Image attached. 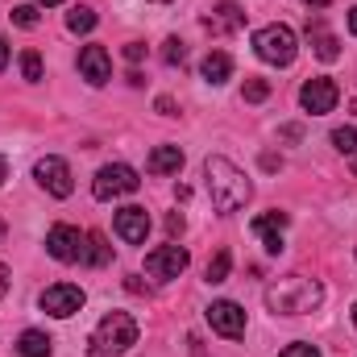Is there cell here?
<instances>
[{
  "mask_svg": "<svg viewBox=\"0 0 357 357\" xmlns=\"http://www.w3.org/2000/svg\"><path fill=\"white\" fill-rule=\"evenodd\" d=\"M204 183H208V195H212V208H216V212H237V208H245L250 195H254V183L245 178V171L233 167V162L220 158V154H212V158L204 162Z\"/></svg>",
  "mask_w": 357,
  "mask_h": 357,
  "instance_id": "1",
  "label": "cell"
},
{
  "mask_svg": "<svg viewBox=\"0 0 357 357\" xmlns=\"http://www.w3.org/2000/svg\"><path fill=\"white\" fill-rule=\"evenodd\" d=\"M324 299V287L316 278H303V274H287L278 282L266 287V307L274 316H303V312H316Z\"/></svg>",
  "mask_w": 357,
  "mask_h": 357,
  "instance_id": "2",
  "label": "cell"
},
{
  "mask_svg": "<svg viewBox=\"0 0 357 357\" xmlns=\"http://www.w3.org/2000/svg\"><path fill=\"white\" fill-rule=\"evenodd\" d=\"M137 345V320L129 312H108L88 337V357H121Z\"/></svg>",
  "mask_w": 357,
  "mask_h": 357,
  "instance_id": "3",
  "label": "cell"
},
{
  "mask_svg": "<svg viewBox=\"0 0 357 357\" xmlns=\"http://www.w3.org/2000/svg\"><path fill=\"white\" fill-rule=\"evenodd\" d=\"M254 50H258V59L270 63V67H291L295 54H299V38H295L291 25H262L254 33Z\"/></svg>",
  "mask_w": 357,
  "mask_h": 357,
  "instance_id": "4",
  "label": "cell"
},
{
  "mask_svg": "<svg viewBox=\"0 0 357 357\" xmlns=\"http://www.w3.org/2000/svg\"><path fill=\"white\" fill-rule=\"evenodd\" d=\"M142 187V178L133 167H125V162H108V167H100L96 178H91V195L96 199H121V195H133Z\"/></svg>",
  "mask_w": 357,
  "mask_h": 357,
  "instance_id": "5",
  "label": "cell"
},
{
  "mask_svg": "<svg viewBox=\"0 0 357 357\" xmlns=\"http://www.w3.org/2000/svg\"><path fill=\"white\" fill-rule=\"evenodd\" d=\"M33 178H38V187H42V191H50L54 199H67V195L75 191V178H71V167H67L63 158H54V154L38 158V167H33Z\"/></svg>",
  "mask_w": 357,
  "mask_h": 357,
  "instance_id": "6",
  "label": "cell"
},
{
  "mask_svg": "<svg viewBox=\"0 0 357 357\" xmlns=\"http://www.w3.org/2000/svg\"><path fill=\"white\" fill-rule=\"evenodd\" d=\"M84 241H88V233H79L75 225H54L46 233V254L54 262H84Z\"/></svg>",
  "mask_w": 357,
  "mask_h": 357,
  "instance_id": "7",
  "label": "cell"
},
{
  "mask_svg": "<svg viewBox=\"0 0 357 357\" xmlns=\"http://www.w3.org/2000/svg\"><path fill=\"white\" fill-rule=\"evenodd\" d=\"M84 287H75V282H54V287H46L42 291V312H50L54 320H67V316H75L79 307H84Z\"/></svg>",
  "mask_w": 357,
  "mask_h": 357,
  "instance_id": "8",
  "label": "cell"
},
{
  "mask_svg": "<svg viewBox=\"0 0 357 357\" xmlns=\"http://www.w3.org/2000/svg\"><path fill=\"white\" fill-rule=\"evenodd\" d=\"M337 100H341V88H337L328 75H316V79H307V84L299 88V104H303V112H312V116L333 112Z\"/></svg>",
  "mask_w": 357,
  "mask_h": 357,
  "instance_id": "9",
  "label": "cell"
},
{
  "mask_svg": "<svg viewBox=\"0 0 357 357\" xmlns=\"http://www.w3.org/2000/svg\"><path fill=\"white\" fill-rule=\"evenodd\" d=\"M208 324H212V333H220V337H229V341L245 337V312H241V303H233V299H216V303L208 307Z\"/></svg>",
  "mask_w": 357,
  "mask_h": 357,
  "instance_id": "10",
  "label": "cell"
},
{
  "mask_svg": "<svg viewBox=\"0 0 357 357\" xmlns=\"http://www.w3.org/2000/svg\"><path fill=\"white\" fill-rule=\"evenodd\" d=\"M187 262H191V254L183 245H158V250L146 254V274H154V278H178L187 270Z\"/></svg>",
  "mask_w": 357,
  "mask_h": 357,
  "instance_id": "11",
  "label": "cell"
},
{
  "mask_svg": "<svg viewBox=\"0 0 357 357\" xmlns=\"http://www.w3.org/2000/svg\"><path fill=\"white\" fill-rule=\"evenodd\" d=\"M112 229H116V237H121L125 245H142V241H146V233H150V212H146V208H137V204H129V208H121V212H116Z\"/></svg>",
  "mask_w": 357,
  "mask_h": 357,
  "instance_id": "12",
  "label": "cell"
},
{
  "mask_svg": "<svg viewBox=\"0 0 357 357\" xmlns=\"http://www.w3.org/2000/svg\"><path fill=\"white\" fill-rule=\"evenodd\" d=\"M79 75L88 79L91 88H104L112 79V59H108L104 46H84L79 50Z\"/></svg>",
  "mask_w": 357,
  "mask_h": 357,
  "instance_id": "13",
  "label": "cell"
},
{
  "mask_svg": "<svg viewBox=\"0 0 357 357\" xmlns=\"http://www.w3.org/2000/svg\"><path fill=\"white\" fill-rule=\"evenodd\" d=\"M307 42H312V54L320 63H337L341 59V42H337V33H328L324 17H307Z\"/></svg>",
  "mask_w": 357,
  "mask_h": 357,
  "instance_id": "14",
  "label": "cell"
},
{
  "mask_svg": "<svg viewBox=\"0 0 357 357\" xmlns=\"http://www.w3.org/2000/svg\"><path fill=\"white\" fill-rule=\"evenodd\" d=\"M245 25V8L237 4V0H220L208 17H204V29H212V33H237Z\"/></svg>",
  "mask_w": 357,
  "mask_h": 357,
  "instance_id": "15",
  "label": "cell"
},
{
  "mask_svg": "<svg viewBox=\"0 0 357 357\" xmlns=\"http://www.w3.org/2000/svg\"><path fill=\"white\" fill-rule=\"evenodd\" d=\"M199 75H204L212 88H220V84H229V79H233V59H229L225 50H212V54L199 63Z\"/></svg>",
  "mask_w": 357,
  "mask_h": 357,
  "instance_id": "16",
  "label": "cell"
},
{
  "mask_svg": "<svg viewBox=\"0 0 357 357\" xmlns=\"http://www.w3.org/2000/svg\"><path fill=\"white\" fill-rule=\"evenodd\" d=\"M146 171H150V175H178V171H183V150H178V146H158V150L146 158Z\"/></svg>",
  "mask_w": 357,
  "mask_h": 357,
  "instance_id": "17",
  "label": "cell"
},
{
  "mask_svg": "<svg viewBox=\"0 0 357 357\" xmlns=\"http://www.w3.org/2000/svg\"><path fill=\"white\" fill-rule=\"evenodd\" d=\"M50 349H54V341L46 333H38V328H25L17 337V354L21 357H50Z\"/></svg>",
  "mask_w": 357,
  "mask_h": 357,
  "instance_id": "18",
  "label": "cell"
},
{
  "mask_svg": "<svg viewBox=\"0 0 357 357\" xmlns=\"http://www.w3.org/2000/svg\"><path fill=\"white\" fill-rule=\"evenodd\" d=\"M112 262V245L104 241V233H88L84 241V266H108Z\"/></svg>",
  "mask_w": 357,
  "mask_h": 357,
  "instance_id": "19",
  "label": "cell"
},
{
  "mask_svg": "<svg viewBox=\"0 0 357 357\" xmlns=\"http://www.w3.org/2000/svg\"><path fill=\"white\" fill-rule=\"evenodd\" d=\"M287 212H266V216H258L254 220V233L262 237V241H270V237H282V229H287Z\"/></svg>",
  "mask_w": 357,
  "mask_h": 357,
  "instance_id": "20",
  "label": "cell"
},
{
  "mask_svg": "<svg viewBox=\"0 0 357 357\" xmlns=\"http://www.w3.org/2000/svg\"><path fill=\"white\" fill-rule=\"evenodd\" d=\"M229 266H233V254H229V250H216V254L208 258L204 278H208V282H225V278H229Z\"/></svg>",
  "mask_w": 357,
  "mask_h": 357,
  "instance_id": "21",
  "label": "cell"
},
{
  "mask_svg": "<svg viewBox=\"0 0 357 357\" xmlns=\"http://www.w3.org/2000/svg\"><path fill=\"white\" fill-rule=\"evenodd\" d=\"M67 29H71V33H91V29H96V13H91L88 4H75V8L67 13Z\"/></svg>",
  "mask_w": 357,
  "mask_h": 357,
  "instance_id": "22",
  "label": "cell"
},
{
  "mask_svg": "<svg viewBox=\"0 0 357 357\" xmlns=\"http://www.w3.org/2000/svg\"><path fill=\"white\" fill-rule=\"evenodd\" d=\"M333 146L341 150V154H357V125H341V129H333Z\"/></svg>",
  "mask_w": 357,
  "mask_h": 357,
  "instance_id": "23",
  "label": "cell"
},
{
  "mask_svg": "<svg viewBox=\"0 0 357 357\" xmlns=\"http://www.w3.org/2000/svg\"><path fill=\"white\" fill-rule=\"evenodd\" d=\"M162 63H167V67H183V63H187V46H183L178 38H167V42H162Z\"/></svg>",
  "mask_w": 357,
  "mask_h": 357,
  "instance_id": "24",
  "label": "cell"
},
{
  "mask_svg": "<svg viewBox=\"0 0 357 357\" xmlns=\"http://www.w3.org/2000/svg\"><path fill=\"white\" fill-rule=\"evenodd\" d=\"M241 96H245L250 104H262V100L270 96V79H258V75H250V79H245V88H241Z\"/></svg>",
  "mask_w": 357,
  "mask_h": 357,
  "instance_id": "25",
  "label": "cell"
},
{
  "mask_svg": "<svg viewBox=\"0 0 357 357\" xmlns=\"http://www.w3.org/2000/svg\"><path fill=\"white\" fill-rule=\"evenodd\" d=\"M21 75H25L29 84L42 79V54H38V50H25V54H21Z\"/></svg>",
  "mask_w": 357,
  "mask_h": 357,
  "instance_id": "26",
  "label": "cell"
},
{
  "mask_svg": "<svg viewBox=\"0 0 357 357\" xmlns=\"http://www.w3.org/2000/svg\"><path fill=\"white\" fill-rule=\"evenodd\" d=\"M13 25L33 29V25H38V8H33V4H17V8H13Z\"/></svg>",
  "mask_w": 357,
  "mask_h": 357,
  "instance_id": "27",
  "label": "cell"
},
{
  "mask_svg": "<svg viewBox=\"0 0 357 357\" xmlns=\"http://www.w3.org/2000/svg\"><path fill=\"white\" fill-rule=\"evenodd\" d=\"M278 357H320V349H316V345H303V341H299V345H287V349H282Z\"/></svg>",
  "mask_w": 357,
  "mask_h": 357,
  "instance_id": "28",
  "label": "cell"
},
{
  "mask_svg": "<svg viewBox=\"0 0 357 357\" xmlns=\"http://www.w3.org/2000/svg\"><path fill=\"white\" fill-rule=\"evenodd\" d=\"M154 108H158L162 116H178V104L171 100V96H158V100H154Z\"/></svg>",
  "mask_w": 357,
  "mask_h": 357,
  "instance_id": "29",
  "label": "cell"
},
{
  "mask_svg": "<svg viewBox=\"0 0 357 357\" xmlns=\"http://www.w3.org/2000/svg\"><path fill=\"white\" fill-rule=\"evenodd\" d=\"M125 59H129V63H142V59H146V46H142V42H129V46H125Z\"/></svg>",
  "mask_w": 357,
  "mask_h": 357,
  "instance_id": "30",
  "label": "cell"
},
{
  "mask_svg": "<svg viewBox=\"0 0 357 357\" xmlns=\"http://www.w3.org/2000/svg\"><path fill=\"white\" fill-rule=\"evenodd\" d=\"M167 233H171V237H183V216H178V212L167 216Z\"/></svg>",
  "mask_w": 357,
  "mask_h": 357,
  "instance_id": "31",
  "label": "cell"
},
{
  "mask_svg": "<svg viewBox=\"0 0 357 357\" xmlns=\"http://www.w3.org/2000/svg\"><path fill=\"white\" fill-rule=\"evenodd\" d=\"M262 167H266V171H282V158H278V154H262Z\"/></svg>",
  "mask_w": 357,
  "mask_h": 357,
  "instance_id": "32",
  "label": "cell"
},
{
  "mask_svg": "<svg viewBox=\"0 0 357 357\" xmlns=\"http://www.w3.org/2000/svg\"><path fill=\"white\" fill-rule=\"evenodd\" d=\"M282 137H287V142H299V137H303V129H299V125H287V129H282Z\"/></svg>",
  "mask_w": 357,
  "mask_h": 357,
  "instance_id": "33",
  "label": "cell"
},
{
  "mask_svg": "<svg viewBox=\"0 0 357 357\" xmlns=\"http://www.w3.org/2000/svg\"><path fill=\"white\" fill-rule=\"evenodd\" d=\"M4 295H8V266L0 262V299H4Z\"/></svg>",
  "mask_w": 357,
  "mask_h": 357,
  "instance_id": "34",
  "label": "cell"
},
{
  "mask_svg": "<svg viewBox=\"0 0 357 357\" xmlns=\"http://www.w3.org/2000/svg\"><path fill=\"white\" fill-rule=\"evenodd\" d=\"M4 67H8V42L0 38V71H4Z\"/></svg>",
  "mask_w": 357,
  "mask_h": 357,
  "instance_id": "35",
  "label": "cell"
},
{
  "mask_svg": "<svg viewBox=\"0 0 357 357\" xmlns=\"http://www.w3.org/2000/svg\"><path fill=\"white\" fill-rule=\"evenodd\" d=\"M4 178H8V158L0 154V187H4Z\"/></svg>",
  "mask_w": 357,
  "mask_h": 357,
  "instance_id": "36",
  "label": "cell"
},
{
  "mask_svg": "<svg viewBox=\"0 0 357 357\" xmlns=\"http://www.w3.org/2000/svg\"><path fill=\"white\" fill-rule=\"evenodd\" d=\"M349 33H354V38H357V4H354V8H349Z\"/></svg>",
  "mask_w": 357,
  "mask_h": 357,
  "instance_id": "37",
  "label": "cell"
},
{
  "mask_svg": "<svg viewBox=\"0 0 357 357\" xmlns=\"http://www.w3.org/2000/svg\"><path fill=\"white\" fill-rule=\"evenodd\" d=\"M303 4H307V8H328L333 0H303Z\"/></svg>",
  "mask_w": 357,
  "mask_h": 357,
  "instance_id": "38",
  "label": "cell"
},
{
  "mask_svg": "<svg viewBox=\"0 0 357 357\" xmlns=\"http://www.w3.org/2000/svg\"><path fill=\"white\" fill-rule=\"evenodd\" d=\"M4 233H8V229H4V220H0V245H4Z\"/></svg>",
  "mask_w": 357,
  "mask_h": 357,
  "instance_id": "39",
  "label": "cell"
},
{
  "mask_svg": "<svg viewBox=\"0 0 357 357\" xmlns=\"http://www.w3.org/2000/svg\"><path fill=\"white\" fill-rule=\"evenodd\" d=\"M38 4H46V8H50V4H63V0H38Z\"/></svg>",
  "mask_w": 357,
  "mask_h": 357,
  "instance_id": "40",
  "label": "cell"
},
{
  "mask_svg": "<svg viewBox=\"0 0 357 357\" xmlns=\"http://www.w3.org/2000/svg\"><path fill=\"white\" fill-rule=\"evenodd\" d=\"M354 175H357V158H354Z\"/></svg>",
  "mask_w": 357,
  "mask_h": 357,
  "instance_id": "41",
  "label": "cell"
},
{
  "mask_svg": "<svg viewBox=\"0 0 357 357\" xmlns=\"http://www.w3.org/2000/svg\"><path fill=\"white\" fill-rule=\"evenodd\" d=\"M354 324H357V307H354Z\"/></svg>",
  "mask_w": 357,
  "mask_h": 357,
  "instance_id": "42",
  "label": "cell"
},
{
  "mask_svg": "<svg viewBox=\"0 0 357 357\" xmlns=\"http://www.w3.org/2000/svg\"><path fill=\"white\" fill-rule=\"evenodd\" d=\"M158 4H167V0H158Z\"/></svg>",
  "mask_w": 357,
  "mask_h": 357,
  "instance_id": "43",
  "label": "cell"
}]
</instances>
